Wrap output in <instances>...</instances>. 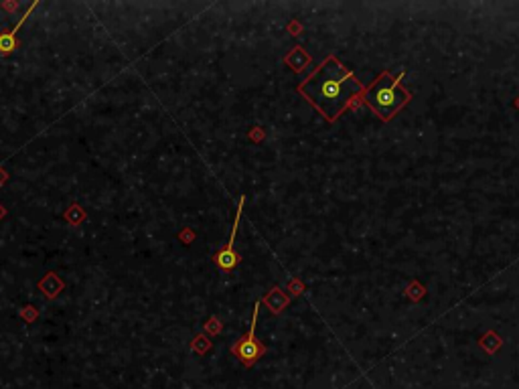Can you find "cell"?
Masks as SVG:
<instances>
[{"mask_svg": "<svg viewBox=\"0 0 519 389\" xmlns=\"http://www.w3.org/2000/svg\"><path fill=\"white\" fill-rule=\"evenodd\" d=\"M298 92L309 99L329 122H335L353 99L364 96V84L337 57H327L317 71L298 85Z\"/></svg>", "mask_w": 519, "mask_h": 389, "instance_id": "6da1fadb", "label": "cell"}, {"mask_svg": "<svg viewBox=\"0 0 519 389\" xmlns=\"http://www.w3.org/2000/svg\"><path fill=\"white\" fill-rule=\"evenodd\" d=\"M404 77H406L404 71L398 77H393L390 71H381L378 75V80L369 85V87H365L361 99L378 114L383 122L393 120L395 114L402 110V108H406L408 104L412 102V94L402 87V80Z\"/></svg>", "mask_w": 519, "mask_h": 389, "instance_id": "7a4b0ae2", "label": "cell"}, {"mask_svg": "<svg viewBox=\"0 0 519 389\" xmlns=\"http://www.w3.org/2000/svg\"><path fill=\"white\" fill-rule=\"evenodd\" d=\"M258 308L260 305H256L253 308V317H252V327H250V331L244 334L241 339H239L238 343L231 347V353L238 357L239 361L244 363L246 367H252L256 363L260 361L262 357H264V353H266V347L258 341V336H256V324H258Z\"/></svg>", "mask_w": 519, "mask_h": 389, "instance_id": "3957f363", "label": "cell"}, {"mask_svg": "<svg viewBox=\"0 0 519 389\" xmlns=\"http://www.w3.org/2000/svg\"><path fill=\"white\" fill-rule=\"evenodd\" d=\"M244 201H246V197H239L238 211H236V223H234V227H231V236H229L227 246H225L224 250L217 251V253H215V258H213L215 265H217V268H222V270H234V268L241 262V256H239L238 251L234 250V243H236V234H238V225H239V217H241V207H244Z\"/></svg>", "mask_w": 519, "mask_h": 389, "instance_id": "277c9868", "label": "cell"}, {"mask_svg": "<svg viewBox=\"0 0 519 389\" xmlns=\"http://www.w3.org/2000/svg\"><path fill=\"white\" fill-rule=\"evenodd\" d=\"M35 6H37V2H33V4H31V9H28L27 13H25V16H23V18H21V21L16 23V27H14L13 31H4V33L0 35V53H2V55H6V53H13L14 49L18 47V41H16V33H18V28L25 25L27 16L31 14V11H33Z\"/></svg>", "mask_w": 519, "mask_h": 389, "instance_id": "5b68a950", "label": "cell"}, {"mask_svg": "<svg viewBox=\"0 0 519 389\" xmlns=\"http://www.w3.org/2000/svg\"><path fill=\"white\" fill-rule=\"evenodd\" d=\"M264 302L270 306V310H272V312H280L282 308L286 306V302H288V298L282 294L280 288H274V290L270 292L266 298H264Z\"/></svg>", "mask_w": 519, "mask_h": 389, "instance_id": "8992f818", "label": "cell"}, {"mask_svg": "<svg viewBox=\"0 0 519 389\" xmlns=\"http://www.w3.org/2000/svg\"><path fill=\"white\" fill-rule=\"evenodd\" d=\"M515 106H518V108H519V99H515Z\"/></svg>", "mask_w": 519, "mask_h": 389, "instance_id": "52a82bcc", "label": "cell"}]
</instances>
